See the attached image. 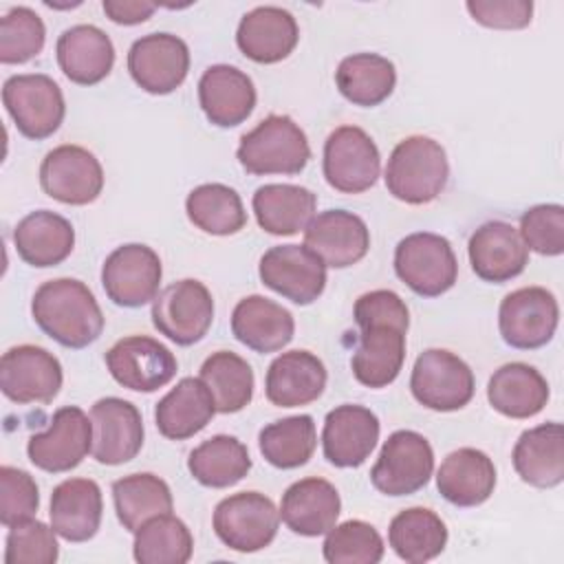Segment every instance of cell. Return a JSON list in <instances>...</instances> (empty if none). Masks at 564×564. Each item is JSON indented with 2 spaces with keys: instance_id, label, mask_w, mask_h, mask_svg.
<instances>
[{
  "instance_id": "1",
  "label": "cell",
  "mask_w": 564,
  "mask_h": 564,
  "mask_svg": "<svg viewBox=\"0 0 564 564\" xmlns=\"http://www.w3.org/2000/svg\"><path fill=\"white\" fill-rule=\"evenodd\" d=\"M35 324L66 348H86L104 330V313L93 291L75 278L42 282L31 300Z\"/></svg>"
},
{
  "instance_id": "2",
  "label": "cell",
  "mask_w": 564,
  "mask_h": 564,
  "mask_svg": "<svg viewBox=\"0 0 564 564\" xmlns=\"http://www.w3.org/2000/svg\"><path fill=\"white\" fill-rule=\"evenodd\" d=\"M447 176L449 163L443 145L430 137L412 134L390 152L383 178L394 198L408 205H425L438 198Z\"/></svg>"
},
{
  "instance_id": "3",
  "label": "cell",
  "mask_w": 564,
  "mask_h": 564,
  "mask_svg": "<svg viewBox=\"0 0 564 564\" xmlns=\"http://www.w3.org/2000/svg\"><path fill=\"white\" fill-rule=\"evenodd\" d=\"M236 156L256 176L300 174L311 159V145L289 115H269L240 137Z\"/></svg>"
},
{
  "instance_id": "4",
  "label": "cell",
  "mask_w": 564,
  "mask_h": 564,
  "mask_svg": "<svg viewBox=\"0 0 564 564\" xmlns=\"http://www.w3.org/2000/svg\"><path fill=\"white\" fill-rule=\"evenodd\" d=\"M394 273L423 297L447 293L458 278V262L447 238L432 231H416L399 240L394 249Z\"/></svg>"
},
{
  "instance_id": "5",
  "label": "cell",
  "mask_w": 564,
  "mask_h": 564,
  "mask_svg": "<svg viewBox=\"0 0 564 564\" xmlns=\"http://www.w3.org/2000/svg\"><path fill=\"white\" fill-rule=\"evenodd\" d=\"M2 104L20 134L33 141L51 137L66 115L62 88L44 73L11 75L2 84Z\"/></svg>"
},
{
  "instance_id": "6",
  "label": "cell",
  "mask_w": 564,
  "mask_h": 564,
  "mask_svg": "<svg viewBox=\"0 0 564 564\" xmlns=\"http://www.w3.org/2000/svg\"><path fill=\"white\" fill-rule=\"evenodd\" d=\"M412 397L427 410L454 412L465 408L476 390L471 368L445 348L423 350L410 377Z\"/></svg>"
},
{
  "instance_id": "7",
  "label": "cell",
  "mask_w": 564,
  "mask_h": 564,
  "mask_svg": "<svg viewBox=\"0 0 564 564\" xmlns=\"http://www.w3.org/2000/svg\"><path fill=\"white\" fill-rule=\"evenodd\" d=\"M212 524L225 546L240 553H256L278 535L280 511L269 496L240 491L216 505Z\"/></svg>"
},
{
  "instance_id": "8",
  "label": "cell",
  "mask_w": 564,
  "mask_h": 564,
  "mask_svg": "<svg viewBox=\"0 0 564 564\" xmlns=\"http://www.w3.org/2000/svg\"><path fill=\"white\" fill-rule=\"evenodd\" d=\"M434 471L430 441L414 430H397L383 443L370 469V482L386 496H410L423 489Z\"/></svg>"
},
{
  "instance_id": "9",
  "label": "cell",
  "mask_w": 564,
  "mask_h": 564,
  "mask_svg": "<svg viewBox=\"0 0 564 564\" xmlns=\"http://www.w3.org/2000/svg\"><path fill=\"white\" fill-rule=\"evenodd\" d=\"M214 322V300L209 289L194 278L165 286L152 300V324L170 341L192 346L200 341Z\"/></svg>"
},
{
  "instance_id": "10",
  "label": "cell",
  "mask_w": 564,
  "mask_h": 564,
  "mask_svg": "<svg viewBox=\"0 0 564 564\" xmlns=\"http://www.w3.org/2000/svg\"><path fill=\"white\" fill-rule=\"evenodd\" d=\"M322 170L333 189L341 194H361L379 178V148L366 130L357 126H339L324 143Z\"/></svg>"
},
{
  "instance_id": "11",
  "label": "cell",
  "mask_w": 564,
  "mask_h": 564,
  "mask_svg": "<svg viewBox=\"0 0 564 564\" xmlns=\"http://www.w3.org/2000/svg\"><path fill=\"white\" fill-rule=\"evenodd\" d=\"M560 306L544 286H522L505 295L498 308V328L511 348L533 350L546 346L557 328Z\"/></svg>"
},
{
  "instance_id": "12",
  "label": "cell",
  "mask_w": 564,
  "mask_h": 564,
  "mask_svg": "<svg viewBox=\"0 0 564 564\" xmlns=\"http://www.w3.org/2000/svg\"><path fill=\"white\" fill-rule=\"evenodd\" d=\"M93 449V421L77 405L55 410L44 432L31 434L26 443L29 460L48 474L75 469Z\"/></svg>"
},
{
  "instance_id": "13",
  "label": "cell",
  "mask_w": 564,
  "mask_h": 564,
  "mask_svg": "<svg viewBox=\"0 0 564 564\" xmlns=\"http://www.w3.org/2000/svg\"><path fill=\"white\" fill-rule=\"evenodd\" d=\"M62 381L59 359L42 346H13L0 359L2 394L18 405L51 403L57 397Z\"/></svg>"
},
{
  "instance_id": "14",
  "label": "cell",
  "mask_w": 564,
  "mask_h": 564,
  "mask_svg": "<svg viewBox=\"0 0 564 564\" xmlns=\"http://www.w3.org/2000/svg\"><path fill=\"white\" fill-rule=\"evenodd\" d=\"M106 368L119 386L134 392H154L174 379L178 364L172 350L159 339L130 335L110 346Z\"/></svg>"
},
{
  "instance_id": "15",
  "label": "cell",
  "mask_w": 564,
  "mask_h": 564,
  "mask_svg": "<svg viewBox=\"0 0 564 564\" xmlns=\"http://www.w3.org/2000/svg\"><path fill=\"white\" fill-rule=\"evenodd\" d=\"M40 185L64 205H88L104 189V170L90 150L64 143L42 159Z\"/></svg>"
},
{
  "instance_id": "16",
  "label": "cell",
  "mask_w": 564,
  "mask_h": 564,
  "mask_svg": "<svg viewBox=\"0 0 564 564\" xmlns=\"http://www.w3.org/2000/svg\"><path fill=\"white\" fill-rule=\"evenodd\" d=\"M161 260L148 245L130 242L117 247L101 267V284L117 306L137 308L152 302L161 284Z\"/></svg>"
},
{
  "instance_id": "17",
  "label": "cell",
  "mask_w": 564,
  "mask_h": 564,
  "mask_svg": "<svg viewBox=\"0 0 564 564\" xmlns=\"http://www.w3.org/2000/svg\"><path fill=\"white\" fill-rule=\"evenodd\" d=\"M258 273L264 286L300 306L315 302L326 286V264L304 245L271 247L262 253Z\"/></svg>"
},
{
  "instance_id": "18",
  "label": "cell",
  "mask_w": 564,
  "mask_h": 564,
  "mask_svg": "<svg viewBox=\"0 0 564 564\" xmlns=\"http://www.w3.org/2000/svg\"><path fill=\"white\" fill-rule=\"evenodd\" d=\"M128 70L134 84L150 95L176 90L189 70V48L172 33H148L132 42Z\"/></svg>"
},
{
  "instance_id": "19",
  "label": "cell",
  "mask_w": 564,
  "mask_h": 564,
  "mask_svg": "<svg viewBox=\"0 0 564 564\" xmlns=\"http://www.w3.org/2000/svg\"><path fill=\"white\" fill-rule=\"evenodd\" d=\"M93 458L101 465L132 460L143 447V419L134 403L119 397H104L90 408Z\"/></svg>"
},
{
  "instance_id": "20",
  "label": "cell",
  "mask_w": 564,
  "mask_h": 564,
  "mask_svg": "<svg viewBox=\"0 0 564 564\" xmlns=\"http://www.w3.org/2000/svg\"><path fill=\"white\" fill-rule=\"evenodd\" d=\"M304 247H308L326 267L346 269L368 253L370 231L357 214L326 209L313 216L306 225Z\"/></svg>"
},
{
  "instance_id": "21",
  "label": "cell",
  "mask_w": 564,
  "mask_h": 564,
  "mask_svg": "<svg viewBox=\"0 0 564 564\" xmlns=\"http://www.w3.org/2000/svg\"><path fill=\"white\" fill-rule=\"evenodd\" d=\"M379 419L370 408L344 403L324 419L322 449L335 467H359L379 441Z\"/></svg>"
},
{
  "instance_id": "22",
  "label": "cell",
  "mask_w": 564,
  "mask_h": 564,
  "mask_svg": "<svg viewBox=\"0 0 564 564\" xmlns=\"http://www.w3.org/2000/svg\"><path fill=\"white\" fill-rule=\"evenodd\" d=\"M474 273L494 284L518 278L529 264V249L524 247L518 229L505 220L482 223L467 245Z\"/></svg>"
},
{
  "instance_id": "23",
  "label": "cell",
  "mask_w": 564,
  "mask_h": 564,
  "mask_svg": "<svg viewBox=\"0 0 564 564\" xmlns=\"http://www.w3.org/2000/svg\"><path fill=\"white\" fill-rule=\"evenodd\" d=\"M300 29L291 11L273 4L256 7L240 18L236 44L245 57L258 64H275L293 53Z\"/></svg>"
},
{
  "instance_id": "24",
  "label": "cell",
  "mask_w": 564,
  "mask_h": 564,
  "mask_svg": "<svg viewBox=\"0 0 564 564\" xmlns=\"http://www.w3.org/2000/svg\"><path fill=\"white\" fill-rule=\"evenodd\" d=\"M198 101L209 123L234 128L253 112L256 86L245 70L214 64L198 79Z\"/></svg>"
},
{
  "instance_id": "25",
  "label": "cell",
  "mask_w": 564,
  "mask_h": 564,
  "mask_svg": "<svg viewBox=\"0 0 564 564\" xmlns=\"http://www.w3.org/2000/svg\"><path fill=\"white\" fill-rule=\"evenodd\" d=\"M341 511L339 491L333 482L311 476L293 482L280 502L282 522L297 535L317 538L328 533Z\"/></svg>"
},
{
  "instance_id": "26",
  "label": "cell",
  "mask_w": 564,
  "mask_h": 564,
  "mask_svg": "<svg viewBox=\"0 0 564 564\" xmlns=\"http://www.w3.org/2000/svg\"><path fill=\"white\" fill-rule=\"evenodd\" d=\"M359 339L350 357L355 379L366 388L390 386L405 359V328L394 324H370L359 328Z\"/></svg>"
},
{
  "instance_id": "27",
  "label": "cell",
  "mask_w": 564,
  "mask_h": 564,
  "mask_svg": "<svg viewBox=\"0 0 564 564\" xmlns=\"http://www.w3.org/2000/svg\"><path fill=\"white\" fill-rule=\"evenodd\" d=\"M326 388V368L308 350H289L275 357L264 377V394L278 408L308 405Z\"/></svg>"
},
{
  "instance_id": "28",
  "label": "cell",
  "mask_w": 564,
  "mask_h": 564,
  "mask_svg": "<svg viewBox=\"0 0 564 564\" xmlns=\"http://www.w3.org/2000/svg\"><path fill=\"white\" fill-rule=\"evenodd\" d=\"M55 55L62 73L79 86L99 84L115 64L112 40L95 24H75L62 31Z\"/></svg>"
},
{
  "instance_id": "29",
  "label": "cell",
  "mask_w": 564,
  "mask_h": 564,
  "mask_svg": "<svg viewBox=\"0 0 564 564\" xmlns=\"http://www.w3.org/2000/svg\"><path fill=\"white\" fill-rule=\"evenodd\" d=\"M231 333L253 352H278L293 339L295 319L282 304L262 295H247L234 306Z\"/></svg>"
},
{
  "instance_id": "30",
  "label": "cell",
  "mask_w": 564,
  "mask_h": 564,
  "mask_svg": "<svg viewBox=\"0 0 564 564\" xmlns=\"http://www.w3.org/2000/svg\"><path fill=\"white\" fill-rule=\"evenodd\" d=\"M101 489L90 478H66L51 494V527L68 542L95 538L101 524Z\"/></svg>"
},
{
  "instance_id": "31",
  "label": "cell",
  "mask_w": 564,
  "mask_h": 564,
  "mask_svg": "<svg viewBox=\"0 0 564 564\" xmlns=\"http://www.w3.org/2000/svg\"><path fill=\"white\" fill-rule=\"evenodd\" d=\"M516 474L531 487L551 489L564 480V430L549 421L524 430L511 454Z\"/></svg>"
},
{
  "instance_id": "32",
  "label": "cell",
  "mask_w": 564,
  "mask_h": 564,
  "mask_svg": "<svg viewBox=\"0 0 564 564\" xmlns=\"http://www.w3.org/2000/svg\"><path fill=\"white\" fill-rule=\"evenodd\" d=\"M436 487L454 507H478L494 494V460L476 447L454 449L436 471Z\"/></svg>"
},
{
  "instance_id": "33",
  "label": "cell",
  "mask_w": 564,
  "mask_h": 564,
  "mask_svg": "<svg viewBox=\"0 0 564 564\" xmlns=\"http://www.w3.org/2000/svg\"><path fill=\"white\" fill-rule=\"evenodd\" d=\"M13 247L18 256L37 269L64 262L75 247L73 225L48 209L26 214L13 229Z\"/></svg>"
},
{
  "instance_id": "34",
  "label": "cell",
  "mask_w": 564,
  "mask_h": 564,
  "mask_svg": "<svg viewBox=\"0 0 564 564\" xmlns=\"http://www.w3.org/2000/svg\"><path fill=\"white\" fill-rule=\"evenodd\" d=\"M214 414V397L200 377H183L154 408L156 427L170 441H185L198 434Z\"/></svg>"
},
{
  "instance_id": "35",
  "label": "cell",
  "mask_w": 564,
  "mask_h": 564,
  "mask_svg": "<svg viewBox=\"0 0 564 564\" xmlns=\"http://www.w3.org/2000/svg\"><path fill=\"white\" fill-rule=\"evenodd\" d=\"M489 405L509 419H529L542 412L549 401V383L529 364L511 361L500 366L487 383Z\"/></svg>"
},
{
  "instance_id": "36",
  "label": "cell",
  "mask_w": 564,
  "mask_h": 564,
  "mask_svg": "<svg viewBox=\"0 0 564 564\" xmlns=\"http://www.w3.org/2000/svg\"><path fill=\"white\" fill-rule=\"evenodd\" d=\"M253 214L258 225L273 236H293L311 223L317 196L291 183H267L253 194Z\"/></svg>"
},
{
  "instance_id": "37",
  "label": "cell",
  "mask_w": 564,
  "mask_h": 564,
  "mask_svg": "<svg viewBox=\"0 0 564 564\" xmlns=\"http://www.w3.org/2000/svg\"><path fill=\"white\" fill-rule=\"evenodd\" d=\"M388 542L403 562L423 564L443 553L447 544V527L432 509L410 507L392 518Z\"/></svg>"
},
{
  "instance_id": "38",
  "label": "cell",
  "mask_w": 564,
  "mask_h": 564,
  "mask_svg": "<svg viewBox=\"0 0 564 564\" xmlns=\"http://www.w3.org/2000/svg\"><path fill=\"white\" fill-rule=\"evenodd\" d=\"M335 84L350 104L372 108L392 95L397 70L394 64L383 55L355 53L339 62Z\"/></svg>"
},
{
  "instance_id": "39",
  "label": "cell",
  "mask_w": 564,
  "mask_h": 564,
  "mask_svg": "<svg viewBox=\"0 0 564 564\" xmlns=\"http://www.w3.org/2000/svg\"><path fill=\"white\" fill-rule=\"evenodd\" d=\"M187 469L203 487L225 489L249 474L251 458L242 441L229 434H216L189 452Z\"/></svg>"
},
{
  "instance_id": "40",
  "label": "cell",
  "mask_w": 564,
  "mask_h": 564,
  "mask_svg": "<svg viewBox=\"0 0 564 564\" xmlns=\"http://www.w3.org/2000/svg\"><path fill=\"white\" fill-rule=\"evenodd\" d=\"M112 502L119 522L134 533L154 516L172 511V491L167 482L154 474H130L112 482Z\"/></svg>"
},
{
  "instance_id": "41",
  "label": "cell",
  "mask_w": 564,
  "mask_h": 564,
  "mask_svg": "<svg viewBox=\"0 0 564 564\" xmlns=\"http://www.w3.org/2000/svg\"><path fill=\"white\" fill-rule=\"evenodd\" d=\"M185 212L194 227L212 236H231L247 225V212L238 192L223 183H203L185 198Z\"/></svg>"
},
{
  "instance_id": "42",
  "label": "cell",
  "mask_w": 564,
  "mask_h": 564,
  "mask_svg": "<svg viewBox=\"0 0 564 564\" xmlns=\"http://www.w3.org/2000/svg\"><path fill=\"white\" fill-rule=\"evenodd\" d=\"M258 447L264 460L278 469L306 465L317 447L313 416L295 414L264 425L258 434Z\"/></svg>"
},
{
  "instance_id": "43",
  "label": "cell",
  "mask_w": 564,
  "mask_h": 564,
  "mask_svg": "<svg viewBox=\"0 0 564 564\" xmlns=\"http://www.w3.org/2000/svg\"><path fill=\"white\" fill-rule=\"evenodd\" d=\"M200 381L212 392L220 414L240 412L253 397V370L247 359L231 350L212 352L200 366Z\"/></svg>"
},
{
  "instance_id": "44",
  "label": "cell",
  "mask_w": 564,
  "mask_h": 564,
  "mask_svg": "<svg viewBox=\"0 0 564 564\" xmlns=\"http://www.w3.org/2000/svg\"><path fill=\"white\" fill-rule=\"evenodd\" d=\"M194 551V538L183 520L161 513L134 531L132 553L139 564H185Z\"/></svg>"
},
{
  "instance_id": "45",
  "label": "cell",
  "mask_w": 564,
  "mask_h": 564,
  "mask_svg": "<svg viewBox=\"0 0 564 564\" xmlns=\"http://www.w3.org/2000/svg\"><path fill=\"white\" fill-rule=\"evenodd\" d=\"M383 551L386 546L379 531L364 520L335 524L322 544L324 560L330 564H377Z\"/></svg>"
},
{
  "instance_id": "46",
  "label": "cell",
  "mask_w": 564,
  "mask_h": 564,
  "mask_svg": "<svg viewBox=\"0 0 564 564\" xmlns=\"http://www.w3.org/2000/svg\"><path fill=\"white\" fill-rule=\"evenodd\" d=\"M46 26L29 7H13L0 18V62L24 64L42 53Z\"/></svg>"
},
{
  "instance_id": "47",
  "label": "cell",
  "mask_w": 564,
  "mask_h": 564,
  "mask_svg": "<svg viewBox=\"0 0 564 564\" xmlns=\"http://www.w3.org/2000/svg\"><path fill=\"white\" fill-rule=\"evenodd\" d=\"M57 555L59 546L53 527L33 518L9 527L4 546L7 564H53Z\"/></svg>"
},
{
  "instance_id": "48",
  "label": "cell",
  "mask_w": 564,
  "mask_h": 564,
  "mask_svg": "<svg viewBox=\"0 0 564 564\" xmlns=\"http://www.w3.org/2000/svg\"><path fill=\"white\" fill-rule=\"evenodd\" d=\"M518 234L527 249L540 256H560L564 251V207L557 203L529 207L520 216Z\"/></svg>"
},
{
  "instance_id": "49",
  "label": "cell",
  "mask_w": 564,
  "mask_h": 564,
  "mask_svg": "<svg viewBox=\"0 0 564 564\" xmlns=\"http://www.w3.org/2000/svg\"><path fill=\"white\" fill-rule=\"evenodd\" d=\"M40 507V491L33 476L24 469L0 467V522L9 529L31 520Z\"/></svg>"
},
{
  "instance_id": "50",
  "label": "cell",
  "mask_w": 564,
  "mask_h": 564,
  "mask_svg": "<svg viewBox=\"0 0 564 564\" xmlns=\"http://www.w3.org/2000/svg\"><path fill=\"white\" fill-rule=\"evenodd\" d=\"M352 317L359 328L370 324H394L408 330L410 326V311L405 302L388 289H377L357 297Z\"/></svg>"
},
{
  "instance_id": "51",
  "label": "cell",
  "mask_w": 564,
  "mask_h": 564,
  "mask_svg": "<svg viewBox=\"0 0 564 564\" xmlns=\"http://www.w3.org/2000/svg\"><path fill=\"white\" fill-rule=\"evenodd\" d=\"M469 15L489 29H524L531 24V0H469Z\"/></svg>"
},
{
  "instance_id": "52",
  "label": "cell",
  "mask_w": 564,
  "mask_h": 564,
  "mask_svg": "<svg viewBox=\"0 0 564 564\" xmlns=\"http://www.w3.org/2000/svg\"><path fill=\"white\" fill-rule=\"evenodd\" d=\"M101 7L112 22L126 24V26L141 24L156 11L154 2H141V0H104Z\"/></svg>"
}]
</instances>
